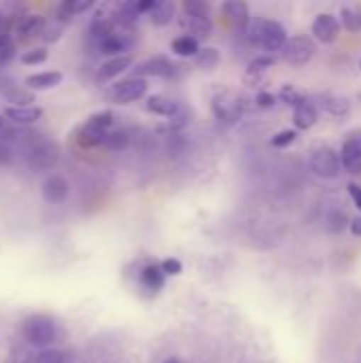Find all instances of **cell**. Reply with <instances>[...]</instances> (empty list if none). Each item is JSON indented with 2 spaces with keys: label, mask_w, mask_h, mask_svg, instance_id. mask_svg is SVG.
<instances>
[{
  "label": "cell",
  "mask_w": 361,
  "mask_h": 363,
  "mask_svg": "<svg viewBox=\"0 0 361 363\" xmlns=\"http://www.w3.org/2000/svg\"><path fill=\"white\" fill-rule=\"evenodd\" d=\"M6 21H9V19H6V15H4V13L0 11V36H2V28L6 26Z\"/></svg>",
  "instance_id": "bcb514c9"
},
{
  "label": "cell",
  "mask_w": 361,
  "mask_h": 363,
  "mask_svg": "<svg viewBox=\"0 0 361 363\" xmlns=\"http://www.w3.org/2000/svg\"><path fill=\"white\" fill-rule=\"evenodd\" d=\"M183 13L196 15V17H211V6L206 2H200V0H185Z\"/></svg>",
  "instance_id": "f546056e"
},
{
  "label": "cell",
  "mask_w": 361,
  "mask_h": 363,
  "mask_svg": "<svg viewBox=\"0 0 361 363\" xmlns=\"http://www.w3.org/2000/svg\"><path fill=\"white\" fill-rule=\"evenodd\" d=\"M313 34L317 36V40L321 43H334L340 34V23L338 17H334L332 13H321L315 17L313 21Z\"/></svg>",
  "instance_id": "7c38bea8"
},
{
  "label": "cell",
  "mask_w": 361,
  "mask_h": 363,
  "mask_svg": "<svg viewBox=\"0 0 361 363\" xmlns=\"http://www.w3.org/2000/svg\"><path fill=\"white\" fill-rule=\"evenodd\" d=\"M104 145H106L109 149H113V151H119V149H123V147L128 145V134L121 132V130H119V132H109Z\"/></svg>",
  "instance_id": "f35d334b"
},
{
  "label": "cell",
  "mask_w": 361,
  "mask_h": 363,
  "mask_svg": "<svg viewBox=\"0 0 361 363\" xmlns=\"http://www.w3.org/2000/svg\"><path fill=\"white\" fill-rule=\"evenodd\" d=\"M179 23L181 28L187 32L185 36H191V38H209L211 36V30H213V23H211V17H196V15H187L183 13L179 17Z\"/></svg>",
  "instance_id": "5bb4252c"
},
{
  "label": "cell",
  "mask_w": 361,
  "mask_h": 363,
  "mask_svg": "<svg viewBox=\"0 0 361 363\" xmlns=\"http://www.w3.org/2000/svg\"><path fill=\"white\" fill-rule=\"evenodd\" d=\"M219 64V51L215 47H204L196 53V66L200 70H213Z\"/></svg>",
  "instance_id": "83f0119b"
},
{
  "label": "cell",
  "mask_w": 361,
  "mask_h": 363,
  "mask_svg": "<svg viewBox=\"0 0 361 363\" xmlns=\"http://www.w3.org/2000/svg\"><path fill=\"white\" fill-rule=\"evenodd\" d=\"M60 162V147L53 140H43L30 151V166L34 170H49Z\"/></svg>",
  "instance_id": "9c48e42d"
},
{
  "label": "cell",
  "mask_w": 361,
  "mask_h": 363,
  "mask_svg": "<svg viewBox=\"0 0 361 363\" xmlns=\"http://www.w3.org/2000/svg\"><path fill=\"white\" fill-rule=\"evenodd\" d=\"M338 23L343 28H347L349 32H357V30H361V11L353 9V6H343Z\"/></svg>",
  "instance_id": "f1b7e54d"
},
{
  "label": "cell",
  "mask_w": 361,
  "mask_h": 363,
  "mask_svg": "<svg viewBox=\"0 0 361 363\" xmlns=\"http://www.w3.org/2000/svg\"><path fill=\"white\" fill-rule=\"evenodd\" d=\"M15 55V40L9 34L0 36V64H6Z\"/></svg>",
  "instance_id": "8d00e7d4"
},
{
  "label": "cell",
  "mask_w": 361,
  "mask_h": 363,
  "mask_svg": "<svg viewBox=\"0 0 361 363\" xmlns=\"http://www.w3.org/2000/svg\"><path fill=\"white\" fill-rule=\"evenodd\" d=\"M360 68H361V60H360Z\"/></svg>",
  "instance_id": "7dc6e473"
},
{
  "label": "cell",
  "mask_w": 361,
  "mask_h": 363,
  "mask_svg": "<svg viewBox=\"0 0 361 363\" xmlns=\"http://www.w3.org/2000/svg\"><path fill=\"white\" fill-rule=\"evenodd\" d=\"M247 38L253 45H260L262 49H266L268 55H272L274 51H281L283 45L287 43V32L279 21L255 19V21H251V26L247 30Z\"/></svg>",
  "instance_id": "6da1fadb"
},
{
  "label": "cell",
  "mask_w": 361,
  "mask_h": 363,
  "mask_svg": "<svg viewBox=\"0 0 361 363\" xmlns=\"http://www.w3.org/2000/svg\"><path fill=\"white\" fill-rule=\"evenodd\" d=\"M6 363H34V355L23 349V347H15L9 355V362Z\"/></svg>",
  "instance_id": "60d3db41"
},
{
  "label": "cell",
  "mask_w": 361,
  "mask_h": 363,
  "mask_svg": "<svg viewBox=\"0 0 361 363\" xmlns=\"http://www.w3.org/2000/svg\"><path fill=\"white\" fill-rule=\"evenodd\" d=\"M174 70H177V66L168 57L157 55V57H151V60L138 64L136 70H134V77L136 79H143V77H164V79H170L174 74Z\"/></svg>",
  "instance_id": "8fae6325"
},
{
  "label": "cell",
  "mask_w": 361,
  "mask_h": 363,
  "mask_svg": "<svg viewBox=\"0 0 361 363\" xmlns=\"http://www.w3.org/2000/svg\"><path fill=\"white\" fill-rule=\"evenodd\" d=\"M274 55H268V53H264V55H257V57H253L251 62H249V72H253V74H262L264 70H268V68H272L274 66Z\"/></svg>",
  "instance_id": "4dcf8cb0"
},
{
  "label": "cell",
  "mask_w": 361,
  "mask_h": 363,
  "mask_svg": "<svg viewBox=\"0 0 361 363\" xmlns=\"http://www.w3.org/2000/svg\"><path fill=\"white\" fill-rule=\"evenodd\" d=\"M319 100H321V106H323L330 115H334V117H345V115L351 111V102H349V98H345V96L326 94V96H319Z\"/></svg>",
  "instance_id": "484cf974"
},
{
  "label": "cell",
  "mask_w": 361,
  "mask_h": 363,
  "mask_svg": "<svg viewBox=\"0 0 361 363\" xmlns=\"http://www.w3.org/2000/svg\"><path fill=\"white\" fill-rule=\"evenodd\" d=\"M134 45V28H117L113 26V32L100 43L98 51L111 57L128 55V51Z\"/></svg>",
  "instance_id": "5b68a950"
},
{
  "label": "cell",
  "mask_w": 361,
  "mask_h": 363,
  "mask_svg": "<svg viewBox=\"0 0 361 363\" xmlns=\"http://www.w3.org/2000/svg\"><path fill=\"white\" fill-rule=\"evenodd\" d=\"M309 164H311V170L321 179H336L343 172L340 155L332 147H326V145L313 149Z\"/></svg>",
  "instance_id": "277c9868"
},
{
  "label": "cell",
  "mask_w": 361,
  "mask_h": 363,
  "mask_svg": "<svg viewBox=\"0 0 361 363\" xmlns=\"http://www.w3.org/2000/svg\"><path fill=\"white\" fill-rule=\"evenodd\" d=\"M147 111H149V113H155V115L172 117V115L179 111V104H177L172 98L157 94V96H151V98H147Z\"/></svg>",
  "instance_id": "d4e9b609"
},
{
  "label": "cell",
  "mask_w": 361,
  "mask_h": 363,
  "mask_svg": "<svg viewBox=\"0 0 361 363\" xmlns=\"http://www.w3.org/2000/svg\"><path fill=\"white\" fill-rule=\"evenodd\" d=\"M0 125H2V121H0Z\"/></svg>",
  "instance_id": "c3c4849f"
},
{
  "label": "cell",
  "mask_w": 361,
  "mask_h": 363,
  "mask_svg": "<svg viewBox=\"0 0 361 363\" xmlns=\"http://www.w3.org/2000/svg\"><path fill=\"white\" fill-rule=\"evenodd\" d=\"M281 100L285 102V104H289V106H298V104H302L306 98L298 91V89H294L291 85H285L283 89H281Z\"/></svg>",
  "instance_id": "d590c367"
},
{
  "label": "cell",
  "mask_w": 361,
  "mask_h": 363,
  "mask_svg": "<svg viewBox=\"0 0 361 363\" xmlns=\"http://www.w3.org/2000/svg\"><path fill=\"white\" fill-rule=\"evenodd\" d=\"M340 164L347 172H353V174L361 172V130H353L347 136V140L343 145Z\"/></svg>",
  "instance_id": "30bf717a"
},
{
  "label": "cell",
  "mask_w": 361,
  "mask_h": 363,
  "mask_svg": "<svg viewBox=\"0 0 361 363\" xmlns=\"http://www.w3.org/2000/svg\"><path fill=\"white\" fill-rule=\"evenodd\" d=\"M62 32H64V23H60V21L55 19L53 23H49V26H43L40 38H43L45 43H55V40L62 36Z\"/></svg>",
  "instance_id": "836d02e7"
},
{
  "label": "cell",
  "mask_w": 361,
  "mask_h": 363,
  "mask_svg": "<svg viewBox=\"0 0 361 363\" xmlns=\"http://www.w3.org/2000/svg\"><path fill=\"white\" fill-rule=\"evenodd\" d=\"M223 15L226 19L234 26V28H247L249 26V6L240 0H230L223 4Z\"/></svg>",
  "instance_id": "ac0fdd59"
},
{
  "label": "cell",
  "mask_w": 361,
  "mask_h": 363,
  "mask_svg": "<svg viewBox=\"0 0 361 363\" xmlns=\"http://www.w3.org/2000/svg\"><path fill=\"white\" fill-rule=\"evenodd\" d=\"M94 2L91 0H66L57 6V21L60 23H68L74 15L85 13L87 9H91Z\"/></svg>",
  "instance_id": "cb8c5ba5"
},
{
  "label": "cell",
  "mask_w": 361,
  "mask_h": 363,
  "mask_svg": "<svg viewBox=\"0 0 361 363\" xmlns=\"http://www.w3.org/2000/svg\"><path fill=\"white\" fill-rule=\"evenodd\" d=\"M43 26H45L43 15L26 13V15H21V17L17 19V23H15V34H17L21 40H28V38H32V36H40Z\"/></svg>",
  "instance_id": "9a60e30c"
},
{
  "label": "cell",
  "mask_w": 361,
  "mask_h": 363,
  "mask_svg": "<svg viewBox=\"0 0 361 363\" xmlns=\"http://www.w3.org/2000/svg\"><path fill=\"white\" fill-rule=\"evenodd\" d=\"M62 83V72L57 70H45V72H36L30 74L26 79V87L28 89H36V91H45V89H53Z\"/></svg>",
  "instance_id": "d6986e66"
},
{
  "label": "cell",
  "mask_w": 361,
  "mask_h": 363,
  "mask_svg": "<svg viewBox=\"0 0 361 363\" xmlns=\"http://www.w3.org/2000/svg\"><path fill=\"white\" fill-rule=\"evenodd\" d=\"M132 66V55L128 53V55H119V57H111V60H106L100 68H98V72H96V83L98 85H104V83H109L111 79H115V77H119L123 70H128Z\"/></svg>",
  "instance_id": "4fadbf2b"
},
{
  "label": "cell",
  "mask_w": 361,
  "mask_h": 363,
  "mask_svg": "<svg viewBox=\"0 0 361 363\" xmlns=\"http://www.w3.org/2000/svg\"><path fill=\"white\" fill-rule=\"evenodd\" d=\"M281 55L287 64H294V66H302L306 62L313 60L315 55V43L306 36H294L289 38L283 49H281Z\"/></svg>",
  "instance_id": "52a82bcc"
},
{
  "label": "cell",
  "mask_w": 361,
  "mask_h": 363,
  "mask_svg": "<svg viewBox=\"0 0 361 363\" xmlns=\"http://www.w3.org/2000/svg\"><path fill=\"white\" fill-rule=\"evenodd\" d=\"M34 363H70L66 353L57 351V349H45L40 351L36 357H34Z\"/></svg>",
  "instance_id": "1f68e13d"
},
{
  "label": "cell",
  "mask_w": 361,
  "mask_h": 363,
  "mask_svg": "<svg viewBox=\"0 0 361 363\" xmlns=\"http://www.w3.org/2000/svg\"><path fill=\"white\" fill-rule=\"evenodd\" d=\"M21 336L28 345L47 349L57 338V325L47 315H30L21 325Z\"/></svg>",
  "instance_id": "7a4b0ae2"
},
{
  "label": "cell",
  "mask_w": 361,
  "mask_h": 363,
  "mask_svg": "<svg viewBox=\"0 0 361 363\" xmlns=\"http://www.w3.org/2000/svg\"><path fill=\"white\" fill-rule=\"evenodd\" d=\"M160 270L164 272V277H179L181 272H183V264L179 262V259H164L162 264H160Z\"/></svg>",
  "instance_id": "ab89813d"
},
{
  "label": "cell",
  "mask_w": 361,
  "mask_h": 363,
  "mask_svg": "<svg viewBox=\"0 0 361 363\" xmlns=\"http://www.w3.org/2000/svg\"><path fill=\"white\" fill-rule=\"evenodd\" d=\"M296 138H298V134L294 132V130H281V132H277L274 136H272V147H279V149H283V147H289L291 143H296Z\"/></svg>",
  "instance_id": "74e56055"
},
{
  "label": "cell",
  "mask_w": 361,
  "mask_h": 363,
  "mask_svg": "<svg viewBox=\"0 0 361 363\" xmlns=\"http://www.w3.org/2000/svg\"><path fill=\"white\" fill-rule=\"evenodd\" d=\"M349 225H351V232H353L355 236H361V215L351 217V219H349Z\"/></svg>",
  "instance_id": "f6af8a7d"
},
{
  "label": "cell",
  "mask_w": 361,
  "mask_h": 363,
  "mask_svg": "<svg viewBox=\"0 0 361 363\" xmlns=\"http://www.w3.org/2000/svg\"><path fill=\"white\" fill-rule=\"evenodd\" d=\"M138 279H140V287L147 289V291H151V294H157L164 287V281H166V277H164V272L160 270L157 264L145 266L140 270V277Z\"/></svg>",
  "instance_id": "7402d4cb"
},
{
  "label": "cell",
  "mask_w": 361,
  "mask_h": 363,
  "mask_svg": "<svg viewBox=\"0 0 361 363\" xmlns=\"http://www.w3.org/2000/svg\"><path fill=\"white\" fill-rule=\"evenodd\" d=\"M349 225V217L343 211H334L328 215V230L330 232H343Z\"/></svg>",
  "instance_id": "d6a6232c"
},
{
  "label": "cell",
  "mask_w": 361,
  "mask_h": 363,
  "mask_svg": "<svg viewBox=\"0 0 361 363\" xmlns=\"http://www.w3.org/2000/svg\"><path fill=\"white\" fill-rule=\"evenodd\" d=\"M172 51L179 57H196V53L200 51V45L191 36H179V38L172 40Z\"/></svg>",
  "instance_id": "4316f807"
},
{
  "label": "cell",
  "mask_w": 361,
  "mask_h": 363,
  "mask_svg": "<svg viewBox=\"0 0 361 363\" xmlns=\"http://www.w3.org/2000/svg\"><path fill=\"white\" fill-rule=\"evenodd\" d=\"M317 119H319V111L311 100H304L294 108V123L300 130H311L317 123Z\"/></svg>",
  "instance_id": "ffe728a7"
},
{
  "label": "cell",
  "mask_w": 361,
  "mask_h": 363,
  "mask_svg": "<svg viewBox=\"0 0 361 363\" xmlns=\"http://www.w3.org/2000/svg\"><path fill=\"white\" fill-rule=\"evenodd\" d=\"M174 15H177V9H174V4H172V2H168V0H160V2H155V4H153V9L149 11L151 23H153V26H157V28L168 26V23L174 19Z\"/></svg>",
  "instance_id": "603a6c76"
},
{
  "label": "cell",
  "mask_w": 361,
  "mask_h": 363,
  "mask_svg": "<svg viewBox=\"0 0 361 363\" xmlns=\"http://www.w3.org/2000/svg\"><path fill=\"white\" fill-rule=\"evenodd\" d=\"M115 115L111 111H98L94 113L77 132V140L81 147H96V145H104L106 136H109V128L113 125Z\"/></svg>",
  "instance_id": "3957f363"
},
{
  "label": "cell",
  "mask_w": 361,
  "mask_h": 363,
  "mask_svg": "<svg viewBox=\"0 0 361 363\" xmlns=\"http://www.w3.org/2000/svg\"><path fill=\"white\" fill-rule=\"evenodd\" d=\"M0 96L6 102H13V106H30V102H34L32 91L15 85L11 79H2V87H0Z\"/></svg>",
  "instance_id": "e0dca14e"
},
{
  "label": "cell",
  "mask_w": 361,
  "mask_h": 363,
  "mask_svg": "<svg viewBox=\"0 0 361 363\" xmlns=\"http://www.w3.org/2000/svg\"><path fill=\"white\" fill-rule=\"evenodd\" d=\"M145 94H147V81L130 77V79H123L109 89V100L115 104H130V102L140 100Z\"/></svg>",
  "instance_id": "8992f818"
},
{
  "label": "cell",
  "mask_w": 361,
  "mask_h": 363,
  "mask_svg": "<svg viewBox=\"0 0 361 363\" xmlns=\"http://www.w3.org/2000/svg\"><path fill=\"white\" fill-rule=\"evenodd\" d=\"M274 102H277V98H274L270 91H260V94L255 96V104H257L260 108H272Z\"/></svg>",
  "instance_id": "7bdbcfd3"
},
{
  "label": "cell",
  "mask_w": 361,
  "mask_h": 363,
  "mask_svg": "<svg viewBox=\"0 0 361 363\" xmlns=\"http://www.w3.org/2000/svg\"><path fill=\"white\" fill-rule=\"evenodd\" d=\"M347 191H349V196H351V200H353V204L357 206L361 211V187L357 183H349L347 185Z\"/></svg>",
  "instance_id": "ee69618b"
},
{
  "label": "cell",
  "mask_w": 361,
  "mask_h": 363,
  "mask_svg": "<svg viewBox=\"0 0 361 363\" xmlns=\"http://www.w3.org/2000/svg\"><path fill=\"white\" fill-rule=\"evenodd\" d=\"M68 191H70V185H68V181H66L64 177H60V174L49 177V179L45 181V185H43V196H45V200L51 202V204L64 202V200L68 198Z\"/></svg>",
  "instance_id": "2e32d148"
},
{
  "label": "cell",
  "mask_w": 361,
  "mask_h": 363,
  "mask_svg": "<svg viewBox=\"0 0 361 363\" xmlns=\"http://www.w3.org/2000/svg\"><path fill=\"white\" fill-rule=\"evenodd\" d=\"M187 123H189V115L183 106H179V111L170 117V125L172 128H185Z\"/></svg>",
  "instance_id": "b9f144b4"
},
{
  "label": "cell",
  "mask_w": 361,
  "mask_h": 363,
  "mask_svg": "<svg viewBox=\"0 0 361 363\" xmlns=\"http://www.w3.org/2000/svg\"><path fill=\"white\" fill-rule=\"evenodd\" d=\"M47 60V49L45 47H36V49H30L21 55V62L26 66H36V64H43Z\"/></svg>",
  "instance_id": "e575fe53"
},
{
  "label": "cell",
  "mask_w": 361,
  "mask_h": 363,
  "mask_svg": "<svg viewBox=\"0 0 361 363\" xmlns=\"http://www.w3.org/2000/svg\"><path fill=\"white\" fill-rule=\"evenodd\" d=\"M4 117L11 119L13 123H34L43 117V108L38 106H6Z\"/></svg>",
  "instance_id": "44dd1931"
},
{
  "label": "cell",
  "mask_w": 361,
  "mask_h": 363,
  "mask_svg": "<svg viewBox=\"0 0 361 363\" xmlns=\"http://www.w3.org/2000/svg\"><path fill=\"white\" fill-rule=\"evenodd\" d=\"M213 111H215V115H217V119L221 123L232 125V123H236L243 117L245 106H243L240 98H236V96L226 91V94H219V96L213 98Z\"/></svg>",
  "instance_id": "ba28073f"
}]
</instances>
